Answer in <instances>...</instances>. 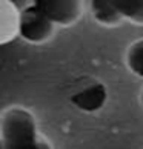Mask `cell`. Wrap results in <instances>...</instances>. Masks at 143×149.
<instances>
[{
  "label": "cell",
  "instance_id": "6da1fadb",
  "mask_svg": "<svg viewBox=\"0 0 143 149\" xmlns=\"http://www.w3.org/2000/svg\"><path fill=\"white\" fill-rule=\"evenodd\" d=\"M0 149H51V146L38 137L34 115L22 106H13L2 114Z\"/></svg>",
  "mask_w": 143,
  "mask_h": 149
},
{
  "label": "cell",
  "instance_id": "7a4b0ae2",
  "mask_svg": "<svg viewBox=\"0 0 143 149\" xmlns=\"http://www.w3.org/2000/svg\"><path fill=\"white\" fill-rule=\"evenodd\" d=\"M54 32V25L32 2L29 6L20 9V37L23 40L40 45Z\"/></svg>",
  "mask_w": 143,
  "mask_h": 149
},
{
  "label": "cell",
  "instance_id": "3957f363",
  "mask_svg": "<svg viewBox=\"0 0 143 149\" xmlns=\"http://www.w3.org/2000/svg\"><path fill=\"white\" fill-rule=\"evenodd\" d=\"M36 6L56 26H68L79 20L82 3L79 0H37Z\"/></svg>",
  "mask_w": 143,
  "mask_h": 149
},
{
  "label": "cell",
  "instance_id": "277c9868",
  "mask_svg": "<svg viewBox=\"0 0 143 149\" xmlns=\"http://www.w3.org/2000/svg\"><path fill=\"white\" fill-rule=\"evenodd\" d=\"M106 100H108V89L100 81L91 83L89 86H86L71 95V103L79 111H83V112L98 111V109L105 106Z\"/></svg>",
  "mask_w": 143,
  "mask_h": 149
},
{
  "label": "cell",
  "instance_id": "5b68a950",
  "mask_svg": "<svg viewBox=\"0 0 143 149\" xmlns=\"http://www.w3.org/2000/svg\"><path fill=\"white\" fill-rule=\"evenodd\" d=\"M20 37V8L11 0L0 2V43L6 45Z\"/></svg>",
  "mask_w": 143,
  "mask_h": 149
},
{
  "label": "cell",
  "instance_id": "8992f818",
  "mask_svg": "<svg viewBox=\"0 0 143 149\" xmlns=\"http://www.w3.org/2000/svg\"><path fill=\"white\" fill-rule=\"evenodd\" d=\"M91 9L94 14V19L98 23L112 26L123 20L114 0H94V2H91Z\"/></svg>",
  "mask_w": 143,
  "mask_h": 149
},
{
  "label": "cell",
  "instance_id": "52a82bcc",
  "mask_svg": "<svg viewBox=\"0 0 143 149\" xmlns=\"http://www.w3.org/2000/svg\"><path fill=\"white\" fill-rule=\"evenodd\" d=\"M126 65L134 75L143 79V38L133 42L126 51Z\"/></svg>",
  "mask_w": 143,
  "mask_h": 149
},
{
  "label": "cell",
  "instance_id": "ba28073f",
  "mask_svg": "<svg viewBox=\"0 0 143 149\" xmlns=\"http://www.w3.org/2000/svg\"><path fill=\"white\" fill-rule=\"evenodd\" d=\"M123 19L143 25V0H114Z\"/></svg>",
  "mask_w": 143,
  "mask_h": 149
},
{
  "label": "cell",
  "instance_id": "9c48e42d",
  "mask_svg": "<svg viewBox=\"0 0 143 149\" xmlns=\"http://www.w3.org/2000/svg\"><path fill=\"white\" fill-rule=\"evenodd\" d=\"M140 102H142V106H143V89H142V94H140Z\"/></svg>",
  "mask_w": 143,
  "mask_h": 149
}]
</instances>
